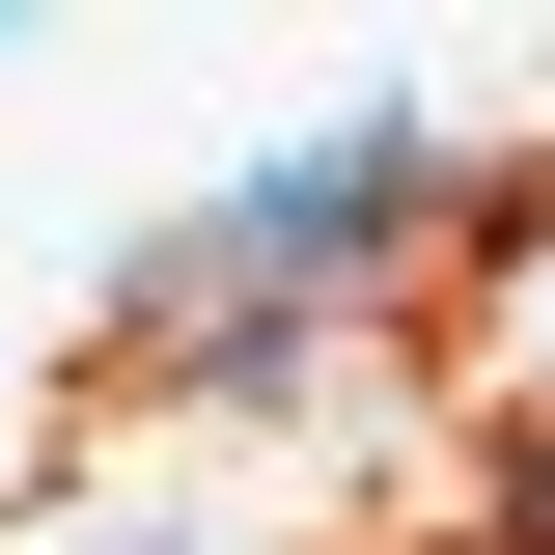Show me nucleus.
Listing matches in <instances>:
<instances>
[{"label": "nucleus", "instance_id": "1", "mask_svg": "<svg viewBox=\"0 0 555 555\" xmlns=\"http://www.w3.org/2000/svg\"><path fill=\"white\" fill-rule=\"evenodd\" d=\"M416 195H444V112H334V139H278L250 195H195L167 250H139V278H167L139 334H167V361H250V389H278V361H306V306H334V250H389Z\"/></svg>", "mask_w": 555, "mask_h": 555}]
</instances>
